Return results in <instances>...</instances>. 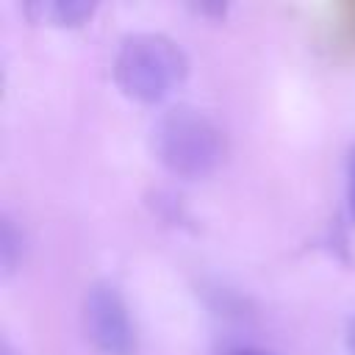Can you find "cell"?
I'll use <instances>...</instances> for the list:
<instances>
[{
    "mask_svg": "<svg viewBox=\"0 0 355 355\" xmlns=\"http://www.w3.org/2000/svg\"><path fill=\"white\" fill-rule=\"evenodd\" d=\"M347 208H349V216L355 219V147H349V155H347Z\"/></svg>",
    "mask_w": 355,
    "mask_h": 355,
    "instance_id": "8992f818",
    "label": "cell"
},
{
    "mask_svg": "<svg viewBox=\"0 0 355 355\" xmlns=\"http://www.w3.org/2000/svg\"><path fill=\"white\" fill-rule=\"evenodd\" d=\"M0 355H19V352H17V349H14L11 344H3V349H0Z\"/></svg>",
    "mask_w": 355,
    "mask_h": 355,
    "instance_id": "9c48e42d",
    "label": "cell"
},
{
    "mask_svg": "<svg viewBox=\"0 0 355 355\" xmlns=\"http://www.w3.org/2000/svg\"><path fill=\"white\" fill-rule=\"evenodd\" d=\"M22 250H25V236L22 230L17 227V222L3 214L0 216V263H3V272H14L19 258H22Z\"/></svg>",
    "mask_w": 355,
    "mask_h": 355,
    "instance_id": "5b68a950",
    "label": "cell"
},
{
    "mask_svg": "<svg viewBox=\"0 0 355 355\" xmlns=\"http://www.w3.org/2000/svg\"><path fill=\"white\" fill-rule=\"evenodd\" d=\"M219 355H277L266 347H258V344H227Z\"/></svg>",
    "mask_w": 355,
    "mask_h": 355,
    "instance_id": "52a82bcc",
    "label": "cell"
},
{
    "mask_svg": "<svg viewBox=\"0 0 355 355\" xmlns=\"http://www.w3.org/2000/svg\"><path fill=\"white\" fill-rule=\"evenodd\" d=\"M344 338H347V349H349V355H355V316L347 322V333H344Z\"/></svg>",
    "mask_w": 355,
    "mask_h": 355,
    "instance_id": "ba28073f",
    "label": "cell"
},
{
    "mask_svg": "<svg viewBox=\"0 0 355 355\" xmlns=\"http://www.w3.org/2000/svg\"><path fill=\"white\" fill-rule=\"evenodd\" d=\"M83 330L103 355H136L139 349L130 308L114 280H94L86 286Z\"/></svg>",
    "mask_w": 355,
    "mask_h": 355,
    "instance_id": "3957f363",
    "label": "cell"
},
{
    "mask_svg": "<svg viewBox=\"0 0 355 355\" xmlns=\"http://www.w3.org/2000/svg\"><path fill=\"white\" fill-rule=\"evenodd\" d=\"M153 150L175 175L197 178L211 172L227 150L225 128L202 108L178 103L153 125Z\"/></svg>",
    "mask_w": 355,
    "mask_h": 355,
    "instance_id": "6da1fadb",
    "label": "cell"
},
{
    "mask_svg": "<svg viewBox=\"0 0 355 355\" xmlns=\"http://www.w3.org/2000/svg\"><path fill=\"white\" fill-rule=\"evenodd\" d=\"M189 72L183 47L161 31H136L119 42L114 78L128 97L141 103L164 100Z\"/></svg>",
    "mask_w": 355,
    "mask_h": 355,
    "instance_id": "7a4b0ae2",
    "label": "cell"
},
{
    "mask_svg": "<svg viewBox=\"0 0 355 355\" xmlns=\"http://www.w3.org/2000/svg\"><path fill=\"white\" fill-rule=\"evenodd\" d=\"M94 3L86 0H36L28 6V14L36 22L50 25H80L86 17H92Z\"/></svg>",
    "mask_w": 355,
    "mask_h": 355,
    "instance_id": "277c9868",
    "label": "cell"
}]
</instances>
